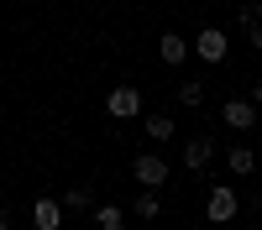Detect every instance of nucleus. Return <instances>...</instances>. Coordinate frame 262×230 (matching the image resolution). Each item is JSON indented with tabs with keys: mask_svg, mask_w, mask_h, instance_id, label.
<instances>
[{
	"mask_svg": "<svg viewBox=\"0 0 262 230\" xmlns=\"http://www.w3.org/2000/svg\"><path fill=\"white\" fill-rule=\"evenodd\" d=\"M226 53H231V37L221 27H205L200 37H194V58L200 63H226Z\"/></svg>",
	"mask_w": 262,
	"mask_h": 230,
	"instance_id": "f257e3e1",
	"label": "nucleus"
},
{
	"mask_svg": "<svg viewBox=\"0 0 262 230\" xmlns=\"http://www.w3.org/2000/svg\"><path fill=\"white\" fill-rule=\"evenodd\" d=\"M236 209H242V199H236L226 183H215V188H210V199H205V215H210L215 225H231V220H236Z\"/></svg>",
	"mask_w": 262,
	"mask_h": 230,
	"instance_id": "f03ea898",
	"label": "nucleus"
},
{
	"mask_svg": "<svg viewBox=\"0 0 262 230\" xmlns=\"http://www.w3.org/2000/svg\"><path fill=\"white\" fill-rule=\"evenodd\" d=\"M221 120L231 125V131H252V125H257V99H247V94L226 99L221 105Z\"/></svg>",
	"mask_w": 262,
	"mask_h": 230,
	"instance_id": "7ed1b4c3",
	"label": "nucleus"
},
{
	"mask_svg": "<svg viewBox=\"0 0 262 230\" xmlns=\"http://www.w3.org/2000/svg\"><path fill=\"white\" fill-rule=\"evenodd\" d=\"M131 178H137L142 188H163V183H168V162H163L158 152H142L137 162H131Z\"/></svg>",
	"mask_w": 262,
	"mask_h": 230,
	"instance_id": "20e7f679",
	"label": "nucleus"
},
{
	"mask_svg": "<svg viewBox=\"0 0 262 230\" xmlns=\"http://www.w3.org/2000/svg\"><path fill=\"white\" fill-rule=\"evenodd\" d=\"M105 110H111L116 120H131V115H142V89H131V84L111 89V94H105Z\"/></svg>",
	"mask_w": 262,
	"mask_h": 230,
	"instance_id": "39448f33",
	"label": "nucleus"
},
{
	"mask_svg": "<svg viewBox=\"0 0 262 230\" xmlns=\"http://www.w3.org/2000/svg\"><path fill=\"white\" fill-rule=\"evenodd\" d=\"M210 157H215V141L210 136H189L184 141V167H189V173H205Z\"/></svg>",
	"mask_w": 262,
	"mask_h": 230,
	"instance_id": "423d86ee",
	"label": "nucleus"
},
{
	"mask_svg": "<svg viewBox=\"0 0 262 230\" xmlns=\"http://www.w3.org/2000/svg\"><path fill=\"white\" fill-rule=\"evenodd\" d=\"M158 58L168 63V68H184V63H189V42H184L179 32H163V42H158Z\"/></svg>",
	"mask_w": 262,
	"mask_h": 230,
	"instance_id": "0eeeda50",
	"label": "nucleus"
},
{
	"mask_svg": "<svg viewBox=\"0 0 262 230\" xmlns=\"http://www.w3.org/2000/svg\"><path fill=\"white\" fill-rule=\"evenodd\" d=\"M32 225H37V230H58V225H63V204H58V199H37V204H32Z\"/></svg>",
	"mask_w": 262,
	"mask_h": 230,
	"instance_id": "6e6552de",
	"label": "nucleus"
},
{
	"mask_svg": "<svg viewBox=\"0 0 262 230\" xmlns=\"http://www.w3.org/2000/svg\"><path fill=\"white\" fill-rule=\"evenodd\" d=\"M131 215H137V220H158V215H163V204H158V188H142V194L131 199Z\"/></svg>",
	"mask_w": 262,
	"mask_h": 230,
	"instance_id": "1a4fd4ad",
	"label": "nucleus"
},
{
	"mask_svg": "<svg viewBox=\"0 0 262 230\" xmlns=\"http://www.w3.org/2000/svg\"><path fill=\"white\" fill-rule=\"evenodd\" d=\"M242 32L252 47H262V6H242Z\"/></svg>",
	"mask_w": 262,
	"mask_h": 230,
	"instance_id": "9d476101",
	"label": "nucleus"
},
{
	"mask_svg": "<svg viewBox=\"0 0 262 230\" xmlns=\"http://www.w3.org/2000/svg\"><path fill=\"white\" fill-rule=\"evenodd\" d=\"M95 225H100V230H126V209L100 204V209H95Z\"/></svg>",
	"mask_w": 262,
	"mask_h": 230,
	"instance_id": "9b49d317",
	"label": "nucleus"
},
{
	"mask_svg": "<svg viewBox=\"0 0 262 230\" xmlns=\"http://www.w3.org/2000/svg\"><path fill=\"white\" fill-rule=\"evenodd\" d=\"M147 136H152V141H173V115H163V110L147 115Z\"/></svg>",
	"mask_w": 262,
	"mask_h": 230,
	"instance_id": "f8f14e48",
	"label": "nucleus"
},
{
	"mask_svg": "<svg viewBox=\"0 0 262 230\" xmlns=\"http://www.w3.org/2000/svg\"><path fill=\"white\" fill-rule=\"evenodd\" d=\"M252 167H257V157H252V146H231V173H252Z\"/></svg>",
	"mask_w": 262,
	"mask_h": 230,
	"instance_id": "ddd939ff",
	"label": "nucleus"
},
{
	"mask_svg": "<svg viewBox=\"0 0 262 230\" xmlns=\"http://www.w3.org/2000/svg\"><path fill=\"white\" fill-rule=\"evenodd\" d=\"M200 99H205V84H200V79H184V84H179V105H189V110H194Z\"/></svg>",
	"mask_w": 262,
	"mask_h": 230,
	"instance_id": "4468645a",
	"label": "nucleus"
},
{
	"mask_svg": "<svg viewBox=\"0 0 262 230\" xmlns=\"http://www.w3.org/2000/svg\"><path fill=\"white\" fill-rule=\"evenodd\" d=\"M69 209H90V188H69V199H63Z\"/></svg>",
	"mask_w": 262,
	"mask_h": 230,
	"instance_id": "2eb2a0df",
	"label": "nucleus"
},
{
	"mask_svg": "<svg viewBox=\"0 0 262 230\" xmlns=\"http://www.w3.org/2000/svg\"><path fill=\"white\" fill-rule=\"evenodd\" d=\"M0 230H11V220H6V204H0Z\"/></svg>",
	"mask_w": 262,
	"mask_h": 230,
	"instance_id": "dca6fc26",
	"label": "nucleus"
}]
</instances>
